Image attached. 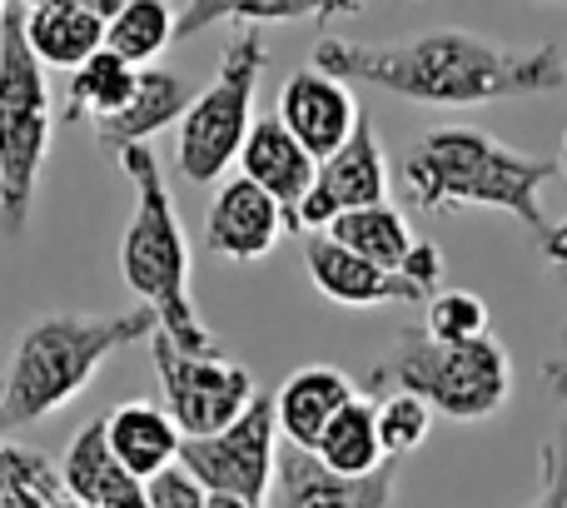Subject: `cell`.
Instances as JSON below:
<instances>
[{
  "label": "cell",
  "mask_w": 567,
  "mask_h": 508,
  "mask_svg": "<svg viewBox=\"0 0 567 508\" xmlns=\"http://www.w3.org/2000/svg\"><path fill=\"white\" fill-rule=\"evenodd\" d=\"M433 429V409L419 394H383L379 399V444L389 459L413 454Z\"/></svg>",
  "instance_id": "27"
},
{
  "label": "cell",
  "mask_w": 567,
  "mask_h": 508,
  "mask_svg": "<svg viewBox=\"0 0 567 508\" xmlns=\"http://www.w3.org/2000/svg\"><path fill=\"white\" fill-rule=\"evenodd\" d=\"M303 270L309 284L329 304L343 309H379V304H429V294L399 270H379V264L359 260L353 250H343L339 240L319 235L303 245Z\"/></svg>",
  "instance_id": "13"
},
{
  "label": "cell",
  "mask_w": 567,
  "mask_h": 508,
  "mask_svg": "<svg viewBox=\"0 0 567 508\" xmlns=\"http://www.w3.org/2000/svg\"><path fill=\"white\" fill-rule=\"evenodd\" d=\"M563 175V160H538L508 150L493 140L488 130L473 125H443L429 130L403 160V180H409L419 210L449 215V210H503L533 235H548V215H543V185Z\"/></svg>",
  "instance_id": "2"
},
{
  "label": "cell",
  "mask_w": 567,
  "mask_h": 508,
  "mask_svg": "<svg viewBox=\"0 0 567 508\" xmlns=\"http://www.w3.org/2000/svg\"><path fill=\"white\" fill-rule=\"evenodd\" d=\"M369 394H419L443 419H493L513 394V359L493 334L468 344H433L413 339L373 364Z\"/></svg>",
  "instance_id": "6"
},
{
  "label": "cell",
  "mask_w": 567,
  "mask_h": 508,
  "mask_svg": "<svg viewBox=\"0 0 567 508\" xmlns=\"http://www.w3.org/2000/svg\"><path fill=\"white\" fill-rule=\"evenodd\" d=\"M309 454L323 469L349 474V479H363V474L383 469L389 454H383V444H379V404H373L369 394H353L329 419V429L319 434V444H313Z\"/></svg>",
  "instance_id": "22"
},
{
  "label": "cell",
  "mask_w": 567,
  "mask_h": 508,
  "mask_svg": "<svg viewBox=\"0 0 567 508\" xmlns=\"http://www.w3.org/2000/svg\"><path fill=\"white\" fill-rule=\"evenodd\" d=\"M279 235H284V210L255 180L229 175L225 185L215 190V205H209V220H205V240L219 260L255 264L279 245Z\"/></svg>",
  "instance_id": "15"
},
{
  "label": "cell",
  "mask_w": 567,
  "mask_h": 508,
  "mask_svg": "<svg viewBox=\"0 0 567 508\" xmlns=\"http://www.w3.org/2000/svg\"><path fill=\"white\" fill-rule=\"evenodd\" d=\"M135 80H140L135 65H125V60L110 55V50H95V55H90L80 70H70L65 120H70V125H75V120L100 125V120L120 115V110H125V100L135 95Z\"/></svg>",
  "instance_id": "23"
},
{
  "label": "cell",
  "mask_w": 567,
  "mask_h": 508,
  "mask_svg": "<svg viewBox=\"0 0 567 508\" xmlns=\"http://www.w3.org/2000/svg\"><path fill=\"white\" fill-rule=\"evenodd\" d=\"M279 444L284 439H279L275 394L259 389L255 404H249L229 429L179 444V464L205 484V494H235V499H245L249 508H265L269 489H275Z\"/></svg>",
  "instance_id": "9"
},
{
  "label": "cell",
  "mask_w": 567,
  "mask_h": 508,
  "mask_svg": "<svg viewBox=\"0 0 567 508\" xmlns=\"http://www.w3.org/2000/svg\"><path fill=\"white\" fill-rule=\"evenodd\" d=\"M175 26H179V16L169 10V0H125L105 20V50L120 55L125 65L145 70L150 60H159L175 45Z\"/></svg>",
  "instance_id": "24"
},
{
  "label": "cell",
  "mask_w": 567,
  "mask_h": 508,
  "mask_svg": "<svg viewBox=\"0 0 567 508\" xmlns=\"http://www.w3.org/2000/svg\"><path fill=\"white\" fill-rule=\"evenodd\" d=\"M393 489H399V459H389L383 469L363 474V479H349V474L323 469L299 444H279L269 504L275 508H389Z\"/></svg>",
  "instance_id": "11"
},
{
  "label": "cell",
  "mask_w": 567,
  "mask_h": 508,
  "mask_svg": "<svg viewBox=\"0 0 567 508\" xmlns=\"http://www.w3.org/2000/svg\"><path fill=\"white\" fill-rule=\"evenodd\" d=\"M120 170L135 190V215H130L125 240H120V274L140 294V304L155 309L165 339H175L189 354H215L219 344L209 339L205 319L195 309V294H189V235L179 225L175 195H169V180L159 170L155 150H125Z\"/></svg>",
  "instance_id": "4"
},
{
  "label": "cell",
  "mask_w": 567,
  "mask_h": 508,
  "mask_svg": "<svg viewBox=\"0 0 567 508\" xmlns=\"http://www.w3.org/2000/svg\"><path fill=\"white\" fill-rule=\"evenodd\" d=\"M155 329L159 319L145 304L125 314H40L10 354L6 394H0V429H30L45 414L65 409L70 399H80L95 384L100 364L140 339L150 344Z\"/></svg>",
  "instance_id": "3"
},
{
  "label": "cell",
  "mask_w": 567,
  "mask_h": 508,
  "mask_svg": "<svg viewBox=\"0 0 567 508\" xmlns=\"http://www.w3.org/2000/svg\"><path fill=\"white\" fill-rule=\"evenodd\" d=\"M329 240H339L343 250H353L359 260L379 264V270H403L409 250L419 245L409 230V220L393 205H369V210H349L329 225Z\"/></svg>",
  "instance_id": "25"
},
{
  "label": "cell",
  "mask_w": 567,
  "mask_h": 508,
  "mask_svg": "<svg viewBox=\"0 0 567 508\" xmlns=\"http://www.w3.org/2000/svg\"><path fill=\"white\" fill-rule=\"evenodd\" d=\"M313 65L343 85L389 90L413 105H493V100L553 95L567 85L558 45H503L473 30H429L399 45H359L323 35Z\"/></svg>",
  "instance_id": "1"
},
{
  "label": "cell",
  "mask_w": 567,
  "mask_h": 508,
  "mask_svg": "<svg viewBox=\"0 0 567 508\" xmlns=\"http://www.w3.org/2000/svg\"><path fill=\"white\" fill-rule=\"evenodd\" d=\"M558 270H563V284H567V260H563V264H558Z\"/></svg>",
  "instance_id": "37"
},
{
  "label": "cell",
  "mask_w": 567,
  "mask_h": 508,
  "mask_svg": "<svg viewBox=\"0 0 567 508\" xmlns=\"http://www.w3.org/2000/svg\"><path fill=\"white\" fill-rule=\"evenodd\" d=\"M150 359H155V379L165 394V414L179 424L185 439H205L219 434L255 404L259 384L245 364L225 359V354H189L165 329L150 334Z\"/></svg>",
  "instance_id": "8"
},
{
  "label": "cell",
  "mask_w": 567,
  "mask_h": 508,
  "mask_svg": "<svg viewBox=\"0 0 567 508\" xmlns=\"http://www.w3.org/2000/svg\"><path fill=\"white\" fill-rule=\"evenodd\" d=\"M269 65V45L259 26H235L219 50V70L205 95L189 100L175 140V165L189 185H215L229 165H239L249 130H255V90Z\"/></svg>",
  "instance_id": "7"
},
{
  "label": "cell",
  "mask_w": 567,
  "mask_h": 508,
  "mask_svg": "<svg viewBox=\"0 0 567 508\" xmlns=\"http://www.w3.org/2000/svg\"><path fill=\"white\" fill-rule=\"evenodd\" d=\"M369 0H185L175 40H195L209 26H275V20H329L353 16Z\"/></svg>",
  "instance_id": "20"
},
{
  "label": "cell",
  "mask_w": 567,
  "mask_h": 508,
  "mask_svg": "<svg viewBox=\"0 0 567 508\" xmlns=\"http://www.w3.org/2000/svg\"><path fill=\"white\" fill-rule=\"evenodd\" d=\"M493 324L488 304L468 289H439L429 304H423V329H429L433 344H468L483 339Z\"/></svg>",
  "instance_id": "26"
},
{
  "label": "cell",
  "mask_w": 567,
  "mask_h": 508,
  "mask_svg": "<svg viewBox=\"0 0 567 508\" xmlns=\"http://www.w3.org/2000/svg\"><path fill=\"white\" fill-rule=\"evenodd\" d=\"M55 508H85V504H75V499H60Z\"/></svg>",
  "instance_id": "35"
},
{
  "label": "cell",
  "mask_w": 567,
  "mask_h": 508,
  "mask_svg": "<svg viewBox=\"0 0 567 508\" xmlns=\"http://www.w3.org/2000/svg\"><path fill=\"white\" fill-rule=\"evenodd\" d=\"M25 45L35 50L40 65L80 70L95 50H105V20L80 6H30L25 10Z\"/></svg>",
  "instance_id": "21"
},
{
  "label": "cell",
  "mask_w": 567,
  "mask_h": 508,
  "mask_svg": "<svg viewBox=\"0 0 567 508\" xmlns=\"http://www.w3.org/2000/svg\"><path fill=\"white\" fill-rule=\"evenodd\" d=\"M60 499H45V494H30V489H16V494H0V508H55Z\"/></svg>",
  "instance_id": "33"
},
{
  "label": "cell",
  "mask_w": 567,
  "mask_h": 508,
  "mask_svg": "<svg viewBox=\"0 0 567 508\" xmlns=\"http://www.w3.org/2000/svg\"><path fill=\"white\" fill-rule=\"evenodd\" d=\"M60 489L85 508H145V479L115 459L105 439V419H90L70 434V449L60 459Z\"/></svg>",
  "instance_id": "16"
},
{
  "label": "cell",
  "mask_w": 567,
  "mask_h": 508,
  "mask_svg": "<svg viewBox=\"0 0 567 508\" xmlns=\"http://www.w3.org/2000/svg\"><path fill=\"white\" fill-rule=\"evenodd\" d=\"M353 379L333 364H303L299 374L284 379V389L275 394V414H279V439L313 449L319 434L329 429V419L353 399Z\"/></svg>",
  "instance_id": "18"
},
{
  "label": "cell",
  "mask_w": 567,
  "mask_h": 508,
  "mask_svg": "<svg viewBox=\"0 0 567 508\" xmlns=\"http://www.w3.org/2000/svg\"><path fill=\"white\" fill-rule=\"evenodd\" d=\"M6 10H10V0H0V26H6Z\"/></svg>",
  "instance_id": "36"
},
{
  "label": "cell",
  "mask_w": 567,
  "mask_h": 508,
  "mask_svg": "<svg viewBox=\"0 0 567 508\" xmlns=\"http://www.w3.org/2000/svg\"><path fill=\"white\" fill-rule=\"evenodd\" d=\"M205 484L185 464H169L155 479H145V508H205Z\"/></svg>",
  "instance_id": "30"
},
{
  "label": "cell",
  "mask_w": 567,
  "mask_h": 508,
  "mask_svg": "<svg viewBox=\"0 0 567 508\" xmlns=\"http://www.w3.org/2000/svg\"><path fill=\"white\" fill-rule=\"evenodd\" d=\"M239 175L255 180L269 200L284 210V235H299V205L313 190V175H319V160L279 125V115L255 120L245 150H239Z\"/></svg>",
  "instance_id": "14"
},
{
  "label": "cell",
  "mask_w": 567,
  "mask_h": 508,
  "mask_svg": "<svg viewBox=\"0 0 567 508\" xmlns=\"http://www.w3.org/2000/svg\"><path fill=\"white\" fill-rule=\"evenodd\" d=\"M0 394H6V379H0Z\"/></svg>",
  "instance_id": "38"
},
{
  "label": "cell",
  "mask_w": 567,
  "mask_h": 508,
  "mask_svg": "<svg viewBox=\"0 0 567 508\" xmlns=\"http://www.w3.org/2000/svg\"><path fill=\"white\" fill-rule=\"evenodd\" d=\"M205 508H249L245 499H235V494H209Z\"/></svg>",
  "instance_id": "34"
},
{
  "label": "cell",
  "mask_w": 567,
  "mask_h": 508,
  "mask_svg": "<svg viewBox=\"0 0 567 508\" xmlns=\"http://www.w3.org/2000/svg\"><path fill=\"white\" fill-rule=\"evenodd\" d=\"M45 494V499H65L60 489V469L40 449H20V444H0V494Z\"/></svg>",
  "instance_id": "28"
},
{
  "label": "cell",
  "mask_w": 567,
  "mask_h": 508,
  "mask_svg": "<svg viewBox=\"0 0 567 508\" xmlns=\"http://www.w3.org/2000/svg\"><path fill=\"white\" fill-rule=\"evenodd\" d=\"M543 384H548V394L567 409V334H563V359L543 364Z\"/></svg>",
  "instance_id": "31"
},
{
  "label": "cell",
  "mask_w": 567,
  "mask_h": 508,
  "mask_svg": "<svg viewBox=\"0 0 567 508\" xmlns=\"http://www.w3.org/2000/svg\"><path fill=\"white\" fill-rule=\"evenodd\" d=\"M105 419V439L115 449V459L125 464L135 479H155L159 469L179 464V424L165 414V404H150V399H135V404H120V409L100 414Z\"/></svg>",
  "instance_id": "19"
},
{
  "label": "cell",
  "mask_w": 567,
  "mask_h": 508,
  "mask_svg": "<svg viewBox=\"0 0 567 508\" xmlns=\"http://www.w3.org/2000/svg\"><path fill=\"white\" fill-rule=\"evenodd\" d=\"M189 110V85L185 75H175V70H159V65H145L135 80V95L125 100V110L110 120H100L95 125V140L100 150H110V155H125V150L145 145L150 135H159L165 125H179Z\"/></svg>",
  "instance_id": "17"
},
{
  "label": "cell",
  "mask_w": 567,
  "mask_h": 508,
  "mask_svg": "<svg viewBox=\"0 0 567 508\" xmlns=\"http://www.w3.org/2000/svg\"><path fill=\"white\" fill-rule=\"evenodd\" d=\"M50 155L45 65L25 45V10L10 0L0 26V235L25 240Z\"/></svg>",
  "instance_id": "5"
},
{
  "label": "cell",
  "mask_w": 567,
  "mask_h": 508,
  "mask_svg": "<svg viewBox=\"0 0 567 508\" xmlns=\"http://www.w3.org/2000/svg\"><path fill=\"white\" fill-rule=\"evenodd\" d=\"M369 205H389V155H383V140L373 130V115L363 110L353 135L329 160H319L313 190L299 205V230H323L349 210Z\"/></svg>",
  "instance_id": "10"
},
{
  "label": "cell",
  "mask_w": 567,
  "mask_h": 508,
  "mask_svg": "<svg viewBox=\"0 0 567 508\" xmlns=\"http://www.w3.org/2000/svg\"><path fill=\"white\" fill-rule=\"evenodd\" d=\"M528 508H567V419L538 449V494Z\"/></svg>",
  "instance_id": "29"
},
{
  "label": "cell",
  "mask_w": 567,
  "mask_h": 508,
  "mask_svg": "<svg viewBox=\"0 0 567 508\" xmlns=\"http://www.w3.org/2000/svg\"><path fill=\"white\" fill-rule=\"evenodd\" d=\"M359 115L363 110H359V100H353V90L319 65L293 70L279 90V125L289 130L313 160H329L333 150L353 135Z\"/></svg>",
  "instance_id": "12"
},
{
  "label": "cell",
  "mask_w": 567,
  "mask_h": 508,
  "mask_svg": "<svg viewBox=\"0 0 567 508\" xmlns=\"http://www.w3.org/2000/svg\"><path fill=\"white\" fill-rule=\"evenodd\" d=\"M538 250L548 254L553 264H563V260H567V220H563V225H548V235L538 240Z\"/></svg>",
  "instance_id": "32"
}]
</instances>
